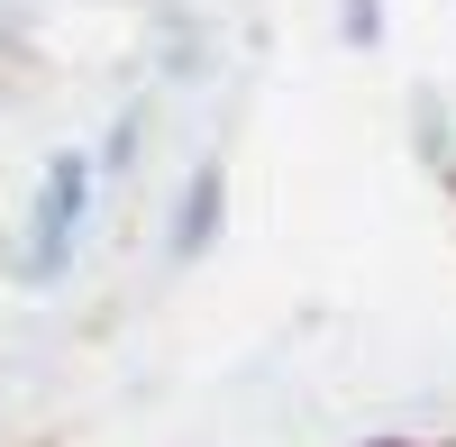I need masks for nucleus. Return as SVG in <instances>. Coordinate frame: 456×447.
<instances>
[{
    "mask_svg": "<svg viewBox=\"0 0 456 447\" xmlns=\"http://www.w3.org/2000/svg\"><path fill=\"white\" fill-rule=\"evenodd\" d=\"M92 210H101L92 146H46L37 192H28V210H19L10 247H0L10 283H19V292H55V283H73V265H83V238H92Z\"/></svg>",
    "mask_w": 456,
    "mask_h": 447,
    "instance_id": "obj_1",
    "label": "nucleus"
},
{
    "mask_svg": "<svg viewBox=\"0 0 456 447\" xmlns=\"http://www.w3.org/2000/svg\"><path fill=\"white\" fill-rule=\"evenodd\" d=\"M219 238H228V156L210 146V156H192V174L174 183L156 256H165V274H192V265H210V256H219Z\"/></svg>",
    "mask_w": 456,
    "mask_h": 447,
    "instance_id": "obj_2",
    "label": "nucleus"
},
{
    "mask_svg": "<svg viewBox=\"0 0 456 447\" xmlns=\"http://www.w3.org/2000/svg\"><path fill=\"white\" fill-rule=\"evenodd\" d=\"M411 156H420L438 183L456 174V110H447L438 83H411Z\"/></svg>",
    "mask_w": 456,
    "mask_h": 447,
    "instance_id": "obj_3",
    "label": "nucleus"
},
{
    "mask_svg": "<svg viewBox=\"0 0 456 447\" xmlns=\"http://www.w3.org/2000/svg\"><path fill=\"white\" fill-rule=\"evenodd\" d=\"M146 128H156V101H119V110H110V128H101V146H92V174H101V183H128L137 156H146Z\"/></svg>",
    "mask_w": 456,
    "mask_h": 447,
    "instance_id": "obj_4",
    "label": "nucleus"
},
{
    "mask_svg": "<svg viewBox=\"0 0 456 447\" xmlns=\"http://www.w3.org/2000/svg\"><path fill=\"white\" fill-rule=\"evenodd\" d=\"M384 37H393L384 0H338V46L347 55H384Z\"/></svg>",
    "mask_w": 456,
    "mask_h": 447,
    "instance_id": "obj_5",
    "label": "nucleus"
},
{
    "mask_svg": "<svg viewBox=\"0 0 456 447\" xmlns=\"http://www.w3.org/2000/svg\"><path fill=\"white\" fill-rule=\"evenodd\" d=\"M365 447H411V438H365Z\"/></svg>",
    "mask_w": 456,
    "mask_h": 447,
    "instance_id": "obj_6",
    "label": "nucleus"
},
{
    "mask_svg": "<svg viewBox=\"0 0 456 447\" xmlns=\"http://www.w3.org/2000/svg\"><path fill=\"white\" fill-rule=\"evenodd\" d=\"M447 210H456V174H447Z\"/></svg>",
    "mask_w": 456,
    "mask_h": 447,
    "instance_id": "obj_7",
    "label": "nucleus"
},
{
    "mask_svg": "<svg viewBox=\"0 0 456 447\" xmlns=\"http://www.w3.org/2000/svg\"><path fill=\"white\" fill-rule=\"evenodd\" d=\"M447 447H456V438H447Z\"/></svg>",
    "mask_w": 456,
    "mask_h": 447,
    "instance_id": "obj_8",
    "label": "nucleus"
}]
</instances>
